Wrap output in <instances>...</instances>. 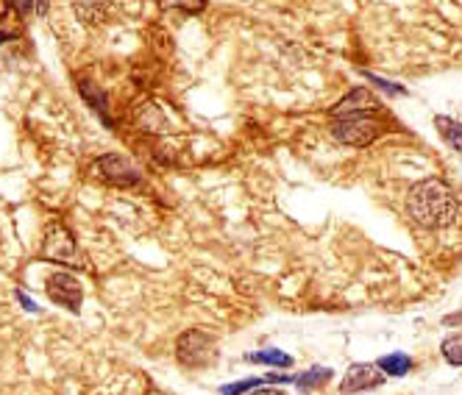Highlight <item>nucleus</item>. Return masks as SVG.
Segmentation results:
<instances>
[{
  "label": "nucleus",
  "instance_id": "1",
  "mask_svg": "<svg viewBox=\"0 0 462 395\" xmlns=\"http://www.w3.org/2000/svg\"><path fill=\"white\" fill-rule=\"evenodd\" d=\"M407 212L420 228H446L457 220L459 204H457V198L446 181L426 179L410 189Z\"/></svg>",
  "mask_w": 462,
  "mask_h": 395
},
{
  "label": "nucleus",
  "instance_id": "2",
  "mask_svg": "<svg viewBox=\"0 0 462 395\" xmlns=\"http://www.w3.org/2000/svg\"><path fill=\"white\" fill-rule=\"evenodd\" d=\"M176 359L189 371L209 368L217 362V345L209 335L198 332V328H187L176 340Z\"/></svg>",
  "mask_w": 462,
  "mask_h": 395
},
{
  "label": "nucleus",
  "instance_id": "3",
  "mask_svg": "<svg viewBox=\"0 0 462 395\" xmlns=\"http://www.w3.org/2000/svg\"><path fill=\"white\" fill-rule=\"evenodd\" d=\"M92 173L95 179H101L104 184L109 187H120V189H128V187H140L143 184V173L140 168L131 159L120 156V153H106L101 156L95 164H92Z\"/></svg>",
  "mask_w": 462,
  "mask_h": 395
},
{
  "label": "nucleus",
  "instance_id": "4",
  "mask_svg": "<svg viewBox=\"0 0 462 395\" xmlns=\"http://www.w3.org/2000/svg\"><path fill=\"white\" fill-rule=\"evenodd\" d=\"M40 256L45 262H59V265H70V268H84V256L76 245V237L64 228L61 223H53L48 228V234L42 240Z\"/></svg>",
  "mask_w": 462,
  "mask_h": 395
},
{
  "label": "nucleus",
  "instance_id": "5",
  "mask_svg": "<svg viewBox=\"0 0 462 395\" xmlns=\"http://www.w3.org/2000/svg\"><path fill=\"white\" fill-rule=\"evenodd\" d=\"M379 123L371 117H343L335 120L332 125V137L348 148H368L379 137Z\"/></svg>",
  "mask_w": 462,
  "mask_h": 395
},
{
  "label": "nucleus",
  "instance_id": "6",
  "mask_svg": "<svg viewBox=\"0 0 462 395\" xmlns=\"http://www.w3.org/2000/svg\"><path fill=\"white\" fill-rule=\"evenodd\" d=\"M48 299L64 309H70V312H81V304H84V289L79 284L76 276L70 273H53L48 279Z\"/></svg>",
  "mask_w": 462,
  "mask_h": 395
},
{
  "label": "nucleus",
  "instance_id": "7",
  "mask_svg": "<svg viewBox=\"0 0 462 395\" xmlns=\"http://www.w3.org/2000/svg\"><path fill=\"white\" fill-rule=\"evenodd\" d=\"M376 109H379L376 95L365 87H356L346 97H340L328 115H332L335 120H343V117H365V112H376Z\"/></svg>",
  "mask_w": 462,
  "mask_h": 395
},
{
  "label": "nucleus",
  "instance_id": "8",
  "mask_svg": "<svg viewBox=\"0 0 462 395\" xmlns=\"http://www.w3.org/2000/svg\"><path fill=\"white\" fill-rule=\"evenodd\" d=\"M384 381V373L376 371V365H351L343 376V384H340V392L343 395H354V392H365V390H374Z\"/></svg>",
  "mask_w": 462,
  "mask_h": 395
},
{
  "label": "nucleus",
  "instance_id": "9",
  "mask_svg": "<svg viewBox=\"0 0 462 395\" xmlns=\"http://www.w3.org/2000/svg\"><path fill=\"white\" fill-rule=\"evenodd\" d=\"M435 125H438V134L443 137V142L454 151L462 153V123L454 120V117H446V115H438L435 117Z\"/></svg>",
  "mask_w": 462,
  "mask_h": 395
},
{
  "label": "nucleus",
  "instance_id": "10",
  "mask_svg": "<svg viewBox=\"0 0 462 395\" xmlns=\"http://www.w3.org/2000/svg\"><path fill=\"white\" fill-rule=\"evenodd\" d=\"M384 376H407L412 368H415V362H412V356H407V354H387V356H382L379 359V365H376Z\"/></svg>",
  "mask_w": 462,
  "mask_h": 395
},
{
  "label": "nucleus",
  "instance_id": "11",
  "mask_svg": "<svg viewBox=\"0 0 462 395\" xmlns=\"http://www.w3.org/2000/svg\"><path fill=\"white\" fill-rule=\"evenodd\" d=\"M248 362L254 365H271V368H292V356L279 351V348H265V351H256V354H245Z\"/></svg>",
  "mask_w": 462,
  "mask_h": 395
},
{
  "label": "nucleus",
  "instance_id": "12",
  "mask_svg": "<svg viewBox=\"0 0 462 395\" xmlns=\"http://www.w3.org/2000/svg\"><path fill=\"white\" fill-rule=\"evenodd\" d=\"M79 89H81V95H84V101H87L97 115H101V120H104L106 125H112V117H109V109H106V95H104L101 89H95L89 81H81Z\"/></svg>",
  "mask_w": 462,
  "mask_h": 395
},
{
  "label": "nucleus",
  "instance_id": "13",
  "mask_svg": "<svg viewBox=\"0 0 462 395\" xmlns=\"http://www.w3.org/2000/svg\"><path fill=\"white\" fill-rule=\"evenodd\" d=\"M328 379H332V371H328V368H312V371H307L304 376L292 379V381L299 384V390H312V387H320V384H326Z\"/></svg>",
  "mask_w": 462,
  "mask_h": 395
},
{
  "label": "nucleus",
  "instance_id": "14",
  "mask_svg": "<svg viewBox=\"0 0 462 395\" xmlns=\"http://www.w3.org/2000/svg\"><path fill=\"white\" fill-rule=\"evenodd\" d=\"M443 359L454 368H462V337H454V340H446L443 343Z\"/></svg>",
  "mask_w": 462,
  "mask_h": 395
},
{
  "label": "nucleus",
  "instance_id": "15",
  "mask_svg": "<svg viewBox=\"0 0 462 395\" xmlns=\"http://www.w3.org/2000/svg\"><path fill=\"white\" fill-rule=\"evenodd\" d=\"M259 384H265V379H243V381H235V384H226L220 392H223V395H243V392L256 390Z\"/></svg>",
  "mask_w": 462,
  "mask_h": 395
},
{
  "label": "nucleus",
  "instance_id": "16",
  "mask_svg": "<svg viewBox=\"0 0 462 395\" xmlns=\"http://www.w3.org/2000/svg\"><path fill=\"white\" fill-rule=\"evenodd\" d=\"M368 78H371L376 87H382V89H387V92H393V95H404V87H399V84H390V81H384V78H376V76H371V73H368Z\"/></svg>",
  "mask_w": 462,
  "mask_h": 395
},
{
  "label": "nucleus",
  "instance_id": "17",
  "mask_svg": "<svg viewBox=\"0 0 462 395\" xmlns=\"http://www.w3.org/2000/svg\"><path fill=\"white\" fill-rule=\"evenodd\" d=\"M168 9H184V12H201L204 4H164Z\"/></svg>",
  "mask_w": 462,
  "mask_h": 395
},
{
  "label": "nucleus",
  "instance_id": "18",
  "mask_svg": "<svg viewBox=\"0 0 462 395\" xmlns=\"http://www.w3.org/2000/svg\"><path fill=\"white\" fill-rule=\"evenodd\" d=\"M17 299H20V304H23L25 309H31V312H40V307H37L34 301H31V299H28V295H25V292H17Z\"/></svg>",
  "mask_w": 462,
  "mask_h": 395
},
{
  "label": "nucleus",
  "instance_id": "19",
  "mask_svg": "<svg viewBox=\"0 0 462 395\" xmlns=\"http://www.w3.org/2000/svg\"><path fill=\"white\" fill-rule=\"evenodd\" d=\"M251 395H284L282 390H271V387H262V390H256V392H251Z\"/></svg>",
  "mask_w": 462,
  "mask_h": 395
},
{
  "label": "nucleus",
  "instance_id": "20",
  "mask_svg": "<svg viewBox=\"0 0 462 395\" xmlns=\"http://www.w3.org/2000/svg\"><path fill=\"white\" fill-rule=\"evenodd\" d=\"M9 40H14V34H12V31H4V28H0V45H4V42H9Z\"/></svg>",
  "mask_w": 462,
  "mask_h": 395
}]
</instances>
